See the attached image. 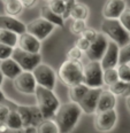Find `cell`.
Instances as JSON below:
<instances>
[{
	"mask_svg": "<svg viewBox=\"0 0 130 133\" xmlns=\"http://www.w3.org/2000/svg\"><path fill=\"white\" fill-rule=\"evenodd\" d=\"M82 115V109L77 103L68 102L60 104L59 109L54 116L59 133H70L75 129Z\"/></svg>",
	"mask_w": 130,
	"mask_h": 133,
	"instance_id": "cell-1",
	"label": "cell"
},
{
	"mask_svg": "<svg viewBox=\"0 0 130 133\" xmlns=\"http://www.w3.org/2000/svg\"><path fill=\"white\" fill-rule=\"evenodd\" d=\"M36 100H37V107L39 108L44 119H52L54 118L55 114L60 107V101L53 91L44 88L41 86L36 87Z\"/></svg>",
	"mask_w": 130,
	"mask_h": 133,
	"instance_id": "cell-2",
	"label": "cell"
},
{
	"mask_svg": "<svg viewBox=\"0 0 130 133\" xmlns=\"http://www.w3.org/2000/svg\"><path fill=\"white\" fill-rule=\"evenodd\" d=\"M83 71H84V65L82 64L81 61L66 60L58 70V77L62 82V84L71 87L74 85L83 83Z\"/></svg>",
	"mask_w": 130,
	"mask_h": 133,
	"instance_id": "cell-3",
	"label": "cell"
},
{
	"mask_svg": "<svg viewBox=\"0 0 130 133\" xmlns=\"http://www.w3.org/2000/svg\"><path fill=\"white\" fill-rule=\"evenodd\" d=\"M101 32L110 39V41L116 44L120 48L126 46L130 41V33L122 26L119 20L104 18L101 22Z\"/></svg>",
	"mask_w": 130,
	"mask_h": 133,
	"instance_id": "cell-4",
	"label": "cell"
},
{
	"mask_svg": "<svg viewBox=\"0 0 130 133\" xmlns=\"http://www.w3.org/2000/svg\"><path fill=\"white\" fill-rule=\"evenodd\" d=\"M104 70L100 65V62L90 61L84 65L83 71V84L86 85L89 88H103Z\"/></svg>",
	"mask_w": 130,
	"mask_h": 133,
	"instance_id": "cell-5",
	"label": "cell"
},
{
	"mask_svg": "<svg viewBox=\"0 0 130 133\" xmlns=\"http://www.w3.org/2000/svg\"><path fill=\"white\" fill-rule=\"evenodd\" d=\"M12 59L20 65L22 71H29V72H32L41 63L40 53H38V54L28 53V52L18 48V47L14 48Z\"/></svg>",
	"mask_w": 130,
	"mask_h": 133,
	"instance_id": "cell-6",
	"label": "cell"
},
{
	"mask_svg": "<svg viewBox=\"0 0 130 133\" xmlns=\"http://www.w3.org/2000/svg\"><path fill=\"white\" fill-rule=\"evenodd\" d=\"M37 86H41L44 88L53 91L57 84V74L53 69L47 64L40 63L37 68L32 71Z\"/></svg>",
	"mask_w": 130,
	"mask_h": 133,
	"instance_id": "cell-7",
	"label": "cell"
},
{
	"mask_svg": "<svg viewBox=\"0 0 130 133\" xmlns=\"http://www.w3.org/2000/svg\"><path fill=\"white\" fill-rule=\"evenodd\" d=\"M15 110L18 112L22 121V125L24 127L34 126L37 127L44 121L39 108L37 106H18L15 104Z\"/></svg>",
	"mask_w": 130,
	"mask_h": 133,
	"instance_id": "cell-8",
	"label": "cell"
},
{
	"mask_svg": "<svg viewBox=\"0 0 130 133\" xmlns=\"http://www.w3.org/2000/svg\"><path fill=\"white\" fill-rule=\"evenodd\" d=\"M108 38L104 35L103 32H98L96 39L90 43L89 48L85 51V55L90 61H97V62H100L103 59L105 52L107 49L108 46Z\"/></svg>",
	"mask_w": 130,
	"mask_h": 133,
	"instance_id": "cell-9",
	"label": "cell"
},
{
	"mask_svg": "<svg viewBox=\"0 0 130 133\" xmlns=\"http://www.w3.org/2000/svg\"><path fill=\"white\" fill-rule=\"evenodd\" d=\"M27 25V32L36 37L39 41H43L44 39L48 37L54 30V25L51 24L44 18H35L31 22H29Z\"/></svg>",
	"mask_w": 130,
	"mask_h": 133,
	"instance_id": "cell-10",
	"label": "cell"
},
{
	"mask_svg": "<svg viewBox=\"0 0 130 133\" xmlns=\"http://www.w3.org/2000/svg\"><path fill=\"white\" fill-rule=\"evenodd\" d=\"M117 123V112L115 109L103 112H96L95 126L99 132H109Z\"/></svg>",
	"mask_w": 130,
	"mask_h": 133,
	"instance_id": "cell-11",
	"label": "cell"
},
{
	"mask_svg": "<svg viewBox=\"0 0 130 133\" xmlns=\"http://www.w3.org/2000/svg\"><path fill=\"white\" fill-rule=\"evenodd\" d=\"M13 84L15 90H17L22 94H35L36 87H37V83L35 80V77L32 72L29 71H22V72L13 80Z\"/></svg>",
	"mask_w": 130,
	"mask_h": 133,
	"instance_id": "cell-12",
	"label": "cell"
},
{
	"mask_svg": "<svg viewBox=\"0 0 130 133\" xmlns=\"http://www.w3.org/2000/svg\"><path fill=\"white\" fill-rule=\"evenodd\" d=\"M103 88H89L82 100L78 102V106L82 109V112L88 114V115H93L97 111V106H98V100L100 96Z\"/></svg>",
	"mask_w": 130,
	"mask_h": 133,
	"instance_id": "cell-13",
	"label": "cell"
},
{
	"mask_svg": "<svg viewBox=\"0 0 130 133\" xmlns=\"http://www.w3.org/2000/svg\"><path fill=\"white\" fill-rule=\"evenodd\" d=\"M119 52H120V47L113 41H109L106 52L100 61V65L103 70L114 69L119 65Z\"/></svg>",
	"mask_w": 130,
	"mask_h": 133,
	"instance_id": "cell-14",
	"label": "cell"
},
{
	"mask_svg": "<svg viewBox=\"0 0 130 133\" xmlns=\"http://www.w3.org/2000/svg\"><path fill=\"white\" fill-rule=\"evenodd\" d=\"M126 8L127 4L124 0H107L103 7V16L108 20H119Z\"/></svg>",
	"mask_w": 130,
	"mask_h": 133,
	"instance_id": "cell-15",
	"label": "cell"
},
{
	"mask_svg": "<svg viewBox=\"0 0 130 133\" xmlns=\"http://www.w3.org/2000/svg\"><path fill=\"white\" fill-rule=\"evenodd\" d=\"M17 47L28 53L38 54L41 48V41H39L36 37L28 32H24L18 36L17 40Z\"/></svg>",
	"mask_w": 130,
	"mask_h": 133,
	"instance_id": "cell-16",
	"label": "cell"
},
{
	"mask_svg": "<svg viewBox=\"0 0 130 133\" xmlns=\"http://www.w3.org/2000/svg\"><path fill=\"white\" fill-rule=\"evenodd\" d=\"M0 30H7L14 32L17 36L27 32V25L22 21L12 16L0 15Z\"/></svg>",
	"mask_w": 130,
	"mask_h": 133,
	"instance_id": "cell-17",
	"label": "cell"
},
{
	"mask_svg": "<svg viewBox=\"0 0 130 133\" xmlns=\"http://www.w3.org/2000/svg\"><path fill=\"white\" fill-rule=\"evenodd\" d=\"M115 106H116V96L113 93H110L108 90H103L98 100V106H97L96 112H103L107 111V110L115 109Z\"/></svg>",
	"mask_w": 130,
	"mask_h": 133,
	"instance_id": "cell-18",
	"label": "cell"
},
{
	"mask_svg": "<svg viewBox=\"0 0 130 133\" xmlns=\"http://www.w3.org/2000/svg\"><path fill=\"white\" fill-rule=\"evenodd\" d=\"M0 71H1L4 77H7V78L14 80L22 72V69L20 68V65L10 57V59L1 61V63H0Z\"/></svg>",
	"mask_w": 130,
	"mask_h": 133,
	"instance_id": "cell-19",
	"label": "cell"
},
{
	"mask_svg": "<svg viewBox=\"0 0 130 133\" xmlns=\"http://www.w3.org/2000/svg\"><path fill=\"white\" fill-rule=\"evenodd\" d=\"M40 16H41V18H44V20H46L47 22H49V23L53 24L54 26L63 28V25H65V20L62 18V16H60V15H58V14L53 13L47 7V5L41 8Z\"/></svg>",
	"mask_w": 130,
	"mask_h": 133,
	"instance_id": "cell-20",
	"label": "cell"
},
{
	"mask_svg": "<svg viewBox=\"0 0 130 133\" xmlns=\"http://www.w3.org/2000/svg\"><path fill=\"white\" fill-rule=\"evenodd\" d=\"M5 125L10 130H22L23 129L21 117H20V115H18V112L15 110V103H12V106H10V111H9V115H8V117L6 119Z\"/></svg>",
	"mask_w": 130,
	"mask_h": 133,
	"instance_id": "cell-21",
	"label": "cell"
},
{
	"mask_svg": "<svg viewBox=\"0 0 130 133\" xmlns=\"http://www.w3.org/2000/svg\"><path fill=\"white\" fill-rule=\"evenodd\" d=\"M89 91V87L86 85L82 84H77L74 85V86L69 87L68 94H69V99H70V102H74V103H78L82 100L83 96L86 94V92Z\"/></svg>",
	"mask_w": 130,
	"mask_h": 133,
	"instance_id": "cell-22",
	"label": "cell"
},
{
	"mask_svg": "<svg viewBox=\"0 0 130 133\" xmlns=\"http://www.w3.org/2000/svg\"><path fill=\"white\" fill-rule=\"evenodd\" d=\"M89 13H90V10L86 5L82 4V2H76L75 6L71 9L70 17H73V20L86 21V18L89 17Z\"/></svg>",
	"mask_w": 130,
	"mask_h": 133,
	"instance_id": "cell-23",
	"label": "cell"
},
{
	"mask_svg": "<svg viewBox=\"0 0 130 133\" xmlns=\"http://www.w3.org/2000/svg\"><path fill=\"white\" fill-rule=\"evenodd\" d=\"M23 5L21 4L20 0H12L9 2L4 4V10L7 16H17L23 12Z\"/></svg>",
	"mask_w": 130,
	"mask_h": 133,
	"instance_id": "cell-24",
	"label": "cell"
},
{
	"mask_svg": "<svg viewBox=\"0 0 130 133\" xmlns=\"http://www.w3.org/2000/svg\"><path fill=\"white\" fill-rule=\"evenodd\" d=\"M17 40L18 36L16 33L7 31V30H0V44L15 48V47H17Z\"/></svg>",
	"mask_w": 130,
	"mask_h": 133,
	"instance_id": "cell-25",
	"label": "cell"
},
{
	"mask_svg": "<svg viewBox=\"0 0 130 133\" xmlns=\"http://www.w3.org/2000/svg\"><path fill=\"white\" fill-rule=\"evenodd\" d=\"M36 129L37 133H59V129L53 119H44Z\"/></svg>",
	"mask_w": 130,
	"mask_h": 133,
	"instance_id": "cell-26",
	"label": "cell"
},
{
	"mask_svg": "<svg viewBox=\"0 0 130 133\" xmlns=\"http://www.w3.org/2000/svg\"><path fill=\"white\" fill-rule=\"evenodd\" d=\"M103 80H104V85H106V86H110V85H113L114 83H116L119 80L116 68H114V69H106V70H104Z\"/></svg>",
	"mask_w": 130,
	"mask_h": 133,
	"instance_id": "cell-27",
	"label": "cell"
},
{
	"mask_svg": "<svg viewBox=\"0 0 130 133\" xmlns=\"http://www.w3.org/2000/svg\"><path fill=\"white\" fill-rule=\"evenodd\" d=\"M128 90V83H124L122 80H117L116 83H114L113 85L108 86V91L110 93H113L115 96L117 95H124Z\"/></svg>",
	"mask_w": 130,
	"mask_h": 133,
	"instance_id": "cell-28",
	"label": "cell"
},
{
	"mask_svg": "<svg viewBox=\"0 0 130 133\" xmlns=\"http://www.w3.org/2000/svg\"><path fill=\"white\" fill-rule=\"evenodd\" d=\"M119 80L124 83H130V64H119L116 66Z\"/></svg>",
	"mask_w": 130,
	"mask_h": 133,
	"instance_id": "cell-29",
	"label": "cell"
},
{
	"mask_svg": "<svg viewBox=\"0 0 130 133\" xmlns=\"http://www.w3.org/2000/svg\"><path fill=\"white\" fill-rule=\"evenodd\" d=\"M47 7L53 13L58 14V15H60V16H62L63 12H65L66 2L62 1V0H51V1L47 2Z\"/></svg>",
	"mask_w": 130,
	"mask_h": 133,
	"instance_id": "cell-30",
	"label": "cell"
},
{
	"mask_svg": "<svg viewBox=\"0 0 130 133\" xmlns=\"http://www.w3.org/2000/svg\"><path fill=\"white\" fill-rule=\"evenodd\" d=\"M130 63V41L126 46L121 47L119 52V64H129Z\"/></svg>",
	"mask_w": 130,
	"mask_h": 133,
	"instance_id": "cell-31",
	"label": "cell"
},
{
	"mask_svg": "<svg viewBox=\"0 0 130 133\" xmlns=\"http://www.w3.org/2000/svg\"><path fill=\"white\" fill-rule=\"evenodd\" d=\"M86 29V22L82 20H74L70 24V32L73 35H79Z\"/></svg>",
	"mask_w": 130,
	"mask_h": 133,
	"instance_id": "cell-32",
	"label": "cell"
},
{
	"mask_svg": "<svg viewBox=\"0 0 130 133\" xmlns=\"http://www.w3.org/2000/svg\"><path fill=\"white\" fill-rule=\"evenodd\" d=\"M10 103L12 102L9 101H7L6 103H0V125H5V123H6V119L10 111Z\"/></svg>",
	"mask_w": 130,
	"mask_h": 133,
	"instance_id": "cell-33",
	"label": "cell"
},
{
	"mask_svg": "<svg viewBox=\"0 0 130 133\" xmlns=\"http://www.w3.org/2000/svg\"><path fill=\"white\" fill-rule=\"evenodd\" d=\"M119 21L122 24V26L130 33V8L127 7L123 10V13L121 14V16L119 17Z\"/></svg>",
	"mask_w": 130,
	"mask_h": 133,
	"instance_id": "cell-34",
	"label": "cell"
},
{
	"mask_svg": "<svg viewBox=\"0 0 130 133\" xmlns=\"http://www.w3.org/2000/svg\"><path fill=\"white\" fill-rule=\"evenodd\" d=\"M83 56V52L79 48L74 45L73 47L68 49L67 52V60H73V61H81Z\"/></svg>",
	"mask_w": 130,
	"mask_h": 133,
	"instance_id": "cell-35",
	"label": "cell"
},
{
	"mask_svg": "<svg viewBox=\"0 0 130 133\" xmlns=\"http://www.w3.org/2000/svg\"><path fill=\"white\" fill-rule=\"evenodd\" d=\"M13 51H14L13 47L4 45V44H0V61L10 59L12 54H13Z\"/></svg>",
	"mask_w": 130,
	"mask_h": 133,
	"instance_id": "cell-36",
	"label": "cell"
},
{
	"mask_svg": "<svg viewBox=\"0 0 130 133\" xmlns=\"http://www.w3.org/2000/svg\"><path fill=\"white\" fill-rule=\"evenodd\" d=\"M97 35H98V31H96V30H93V29H89V28H86V29H85L84 31L81 33V37L85 38L88 41L92 43V41L96 39Z\"/></svg>",
	"mask_w": 130,
	"mask_h": 133,
	"instance_id": "cell-37",
	"label": "cell"
},
{
	"mask_svg": "<svg viewBox=\"0 0 130 133\" xmlns=\"http://www.w3.org/2000/svg\"><path fill=\"white\" fill-rule=\"evenodd\" d=\"M76 4V0H67L66 1V7H65V12L62 14V18L63 20H67V18L70 17V13L73 7L75 6Z\"/></svg>",
	"mask_w": 130,
	"mask_h": 133,
	"instance_id": "cell-38",
	"label": "cell"
},
{
	"mask_svg": "<svg viewBox=\"0 0 130 133\" xmlns=\"http://www.w3.org/2000/svg\"><path fill=\"white\" fill-rule=\"evenodd\" d=\"M75 46L77 47V48H79L82 52H85L88 48H89V46H90V41H88L85 38H83L79 36L78 38H77V40H76V43H75Z\"/></svg>",
	"mask_w": 130,
	"mask_h": 133,
	"instance_id": "cell-39",
	"label": "cell"
},
{
	"mask_svg": "<svg viewBox=\"0 0 130 133\" xmlns=\"http://www.w3.org/2000/svg\"><path fill=\"white\" fill-rule=\"evenodd\" d=\"M0 133H23L22 130H10L6 125H0Z\"/></svg>",
	"mask_w": 130,
	"mask_h": 133,
	"instance_id": "cell-40",
	"label": "cell"
},
{
	"mask_svg": "<svg viewBox=\"0 0 130 133\" xmlns=\"http://www.w3.org/2000/svg\"><path fill=\"white\" fill-rule=\"evenodd\" d=\"M20 1H21V4L23 5L24 8H32L36 6L38 0H20Z\"/></svg>",
	"mask_w": 130,
	"mask_h": 133,
	"instance_id": "cell-41",
	"label": "cell"
},
{
	"mask_svg": "<svg viewBox=\"0 0 130 133\" xmlns=\"http://www.w3.org/2000/svg\"><path fill=\"white\" fill-rule=\"evenodd\" d=\"M23 133H37V129L34 126H29V127H24Z\"/></svg>",
	"mask_w": 130,
	"mask_h": 133,
	"instance_id": "cell-42",
	"label": "cell"
},
{
	"mask_svg": "<svg viewBox=\"0 0 130 133\" xmlns=\"http://www.w3.org/2000/svg\"><path fill=\"white\" fill-rule=\"evenodd\" d=\"M7 101H8V100L6 98V95H5L4 92H2L1 90H0V103H6Z\"/></svg>",
	"mask_w": 130,
	"mask_h": 133,
	"instance_id": "cell-43",
	"label": "cell"
},
{
	"mask_svg": "<svg viewBox=\"0 0 130 133\" xmlns=\"http://www.w3.org/2000/svg\"><path fill=\"white\" fill-rule=\"evenodd\" d=\"M126 104H127V108H128V110L130 111V95L126 96Z\"/></svg>",
	"mask_w": 130,
	"mask_h": 133,
	"instance_id": "cell-44",
	"label": "cell"
},
{
	"mask_svg": "<svg viewBox=\"0 0 130 133\" xmlns=\"http://www.w3.org/2000/svg\"><path fill=\"white\" fill-rule=\"evenodd\" d=\"M2 83H4V76H2V74H1V71H0V87H1V85H2Z\"/></svg>",
	"mask_w": 130,
	"mask_h": 133,
	"instance_id": "cell-45",
	"label": "cell"
},
{
	"mask_svg": "<svg viewBox=\"0 0 130 133\" xmlns=\"http://www.w3.org/2000/svg\"><path fill=\"white\" fill-rule=\"evenodd\" d=\"M126 96H128V95H130V83H128V90H127V92H126V94H124Z\"/></svg>",
	"mask_w": 130,
	"mask_h": 133,
	"instance_id": "cell-46",
	"label": "cell"
},
{
	"mask_svg": "<svg viewBox=\"0 0 130 133\" xmlns=\"http://www.w3.org/2000/svg\"><path fill=\"white\" fill-rule=\"evenodd\" d=\"M4 4H6V2H9V1H12V0H1Z\"/></svg>",
	"mask_w": 130,
	"mask_h": 133,
	"instance_id": "cell-47",
	"label": "cell"
},
{
	"mask_svg": "<svg viewBox=\"0 0 130 133\" xmlns=\"http://www.w3.org/2000/svg\"><path fill=\"white\" fill-rule=\"evenodd\" d=\"M45 1H47V2H48V1H51V0H45Z\"/></svg>",
	"mask_w": 130,
	"mask_h": 133,
	"instance_id": "cell-48",
	"label": "cell"
},
{
	"mask_svg": "<svg viewBox=\"0 0 130 133\" xmlns=\"http://www.w3.org/2000/svg\"><path fill=\"white\" fill-rule=\"evenodd\" d=\"M62 1H65V2H66V1H67V0H62Z\"/></svg>",
	"mask_w": 130,
	"mask_h": 133,
	"instance_id": "cell-49",
	"label": "cell"
},
{
	"mask_svg": "<svg viewBox=\"0 0 130 133\" xmlns=\"http://www.w3.org/2000/svg\"><path fill=\"white\" fill-rule=\"evenodd\" d=\"M0 63H1V61H0Z\"/></svg>",
	"mask_w": 130,
	"mask_h": 133,
	"instance_id": "cell-50",
	"label": "cell"
}]
</instances>
